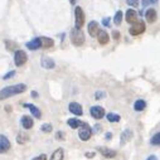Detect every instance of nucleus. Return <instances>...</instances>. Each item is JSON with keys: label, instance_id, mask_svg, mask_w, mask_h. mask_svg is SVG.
<instances>
[{"label": "nucleus", "instance_id": "nucleus-38", "mask_svg": "<svg viewBox=\"0 0 160 160\" xmlns=\"http://www.w3.org/2000/svg\"><path fill=\"white\" fill-rule=\"evenodd\" d=\"M101 130V126H100V125H96V126H95V133H97V131H100Z\"/></svg>", "mask_w": 160, "mask_h": 160}, {"label": "nucleus", "instance_id": "nucleus-40", "mask_svg": "<svg viewBox=\"0 0 160 160\" xmlns=\"http://www.w3.org/2000/svg\"><path fill=\"white\" fill-rule=\"evenodd\" d=\"M32 97H38V93H37L36 91H33V92H32Z\"/></svg>", "mask_w": 160, "mask_h": 160}, {"label": "nucleus", "instance_id": "nucleus-20", "mask_svg": "<svg viewBox=\"0 0 160 160\" xmlns=\"http://www.w3.org/2000/svg\"><path fill=\"white\" fill-rule=\"evenodd\" d=\"M39 40H40V47H43V48H51L54 44V40L48 37H40Z\"/></svg>", "mask_w": 160, "mask_h": 160}, {"label": "nucleus", "instance_id": "nucleus-33", "mask_svg": "<svg viewBox=\"0 0 160 160\" xmlns=\"http://www.w3.org/2000/svg\"><path fill=\"white\" fill-rule=\"evenodd\" d=\"M85 155H86V158H88V159H91V158H93V156L96 155V152H95V151H87V152H86V154H85Z\"/></svg>", "mask_w": 160, "mask_h": 160}, {"label": "nucleus", "instance_id": "nucleus-7", "mask_svg": "<svg viewBox=\"0 0 160 160\" xmlns=\"http://www.w3.org/2000/svg\"><path fill=\"white\" fill-rule=\"evenodd\" d=\"M11 148V144L9 141V139L6 137L5 135H2L0 134V154H5L8 152Z\"/></svg>", "mask_w": 160, "mask_h": 160}, {"label": "nucleus", "instance_id": "nucleus-32", "mask_svg": "<svg viewBox=\"0 0 160 160\" xmlns=\"http://www.w3.org/2000/svg\"><path fill=\"white\" fill-rule=\"evenodd\" d=\"M32 160H47V155L45 154H40L38 156H36V158H33Z\"/></svg>", "mask_w": 160, "mask_h": 160}, {"label": "nucleus", "instance_id": "nucleus-15", "mask_svg": "<svg viewBox=\"0 0 160 160\" xmlns=\"http://www.w3.org/2000/svg\"><path fill=\"white\" fill-rule=\"evenodd\" d=\"M40 64L43 68H47V69H52L55 67V63H54V61L49 57H43L40 61Z\"/></svg>", "mask_w": 160, "mask_h": 160}, {"label": "nucleus", "instance_id": "nucleus-28", "mask_svg": "<svg viewBox=\"0 0 160 160\" xmlns=\"http://www.w3.org/2000/svg\"><path fill=\"white\" fill-rule=\"evenodd\" d=\"M55 139L59 140V141H63L66 139V135H64L63 131H57V133H55Z\"/></svg>", "mask_w": 160, "mask_h": 160}, {"label": "nucleus", "instance_id": "nucleus-8", "mask_svg": "<svg viewBox=\"0 0 160 160\" xmlns=\"http://www.w3.org/2000/svg\"><path fill=\"white\" fill-rule=\"evenodd\" d=\"M89 114L93 119L96 120H101L103 116H105V108L101 107V106H92L89 108Z\"/></svg>", "mask_w": 160, "mask_h": 160}, {"label": "nucleus", "instance_id": "nucleus-18", "mask_svg": "<svg viewBox=\"0 0 160 160\" xmlns=\"http://www.w3.org/2000/svg\"><path fill=\"white\" fill-rule=\"evenodd\" d=\"M145 17H146V20L149 23H154L155 20H156V18H158V14H156V11H155V9H148L146 10V13H145Z\"/></svg>", "mask_w": 160, "mask_h": 160}, {"label": "nucleus", "instance_id": "nucleus-6", "mask_svg": "<svg viewBox=\"0 0 160 160\" xmlns=\"http://www.w3.org/2000/svg\"><path fill=\"white\" fill-rule=\"evenodd\" d=\"M27 61H28L27 53L24 51H22V49H18L15 52V54H14V62H15V64L18 67H20V66H23Z\"/></svg>", "mask_w": 160, "mask_h": 160}, {"label": "nucleus", "instance_id": "nucleus-11", "mask_svg": "<svg viewBox=\"0 0 160 160\" xmlns=\"http://www.w3.org/2000/svg\"><path fill=\"white\" fill-rule=\"evenodd\" d=\"M125 17H126V22L130 23V24H135L137 23V13L134 10V9H129L125 14Z\"/></svg>", "mask_w": 160, "mask_h": 160}, {"label": "nucleus", "instance_id": "nucleus-13", "mask_svg": "<svg viewBox=\"0 0 160 160\" xmlns=\"http://www.w3.org/2000/svg\"><path fill=\"white\" fill-rule=\"evenodd\" d=\"M97 39H99V43L100 44L105 45V44L108 43L110 37H108L107 32H105V30H99V33H97Z\"/></svg>", "mask_w": 160, "mask_h": 160}, {"label": "nucleus", "instance_id": "nucleus-42", "mask_svg": "<svg viewBox=\"0 0 160 160\" xmlns=\"http://www.w3.org/2000/svg\"><path fill=\"white\" fill-rule=\"evenodd\" d=\"M151 2H156V0H151Z\"/></svg>", "mask_w": 160, "mask_h": 160}, {"label": "nucleus", "instance_id": "nucleus-30", "mask_svg": "<svg viewBox=\"0 0 160 160\" xmlns=\"http://www.w3.org/2000/svg\"><path fill=\"white\" fill-rule=\"evenodd\" d=\"M13 76H15V71H10V72H8L3 78H4V80H9V78L13 77Z\"/></svg>", "mask_w": 160, "mask_h": 160}, {"label": "nucleus", "instance_id": "nucleus-41", "mask_svg": "<svg viewBox=\"0 0 160 160\" xmlns=\"http://www.w3.org/2000/svg\"><path fill=\"white\" fill-rule=\"evenodd\" d=\"M69 2H71V4H74V2H76V0H69Z\"/></svg>", "mask_w": 160, "mask_h": 160}, {"label": "nucleus", "instance_id": "nucleus-3", "mask_svg": "<svg viewBox=\"0 0 160 160\" xmlns=\"http://www.w3.org/2000/svg\"><path fill=\"white\" fill-rule=\"evenodd\" d=\"M71 40L74 45L81 47L85 43V34L81 29H77V28H73L71 30Z\"/></svg>", "mask_w": 160, "mask_h": 160}, {"label": "nucleus", "instance_id": "nucleus-5", "mask_svg": "<svg viewBox=\"0 0 160 160\" xmlns=\"http://www.w3.org/2000/svg\"><path fill=\"white\" fill-rule=\"evenodd\" d=\"M96 150H97V152H100V154L106 159H114L117 155V152L114 149H110V148H106V146H99Z\"/></svg>", "mask_w": 160, "mask_h": 160}, {"label": "nucleus", "instance_id": "nucleus-16", "mask_svg": "<svg viewBox=\"0 0 160 160\" xmlns=\"http://www.w3.org/2000/svg\"><path fill=\"white\" fill-rule=\"evenodd\" d=\"M133 137V130L131 129H127V130H125L124 133L121 134V137H120V144L121 145H125L126 144L130 139Z\"/></svg>", "mask_w": 160, "mask_h": 160}, {"label": "nucleus", "instance_id": "nucleus-14", "mask_svg": "<svg viewBox=\"0 0 160 160\" xmlns=\"http://www.w3.org/2000/svg\"><path fill=\"white\" fill-rule=\"evenodd\" d=\"M23 106L27 107V108H29V110H30V112H32V115H33L34 117H36V119H40V117H42V112H40V110H39L37 106L32 105V103H24Z\"/></svg>", "mask_w": 160, "mask_h": 160}, {"label": "nucleus", "instance_id": "nucleus-31", "mask_svg": "<svg viewBox=\"0 0 160 160\" xmlns=\"http://www.w3.org/2000/svg\"><path fill=\"white\" fill-rule=\"evenodd\" d=\"M126 3H127L130 6H137L139 0H126Z\"/></svg>", "mask_w": 160, "mask_h": 160}, {"label": "nucleus", "instance_id": "nucleus-12", "mask_svg": "<svg viewBox=\"0 0 160 160\" xmlns=\"http://www.w3.org/2000/svg\"><path fill=\"white\" fill-rule=\"evenodd\" d=\"M20 122H22V126H23L25 130H30V129L33 127V125H34L33 119H32L30 116H27V115L22 116V120H20Z\"/></svg>", "mask_w": 160, "mask_h": 160}, {"label": "nucleus", "instance_id": "nucleus-1", "mask_svg": "<svg viewBox=\"0 0 160 160\" xmlns=\"http://www.w3.org/2000/svg\"><path fill=\"white\" fill-rule=\"evenodd\" d=\"M25 89H27V86L24 85V83H18V85H14V86L4 87L3 89H0V101L9 99V97H11V96L23 93Z\"/></svg>", "mask_w": 160, "mask_h": 160}, {"label": "nucleus", "instance_id": "nucleus-9", "mask_svg": "<svg viewBox=\"0 0 160 160\" xmlns=\"http://www.w3.org/2000/svg\"><path fill=\"white\" fill-rule=\"evenodd\" d=\"M129 32H130L131 36H134V37H135V36H139V34H141V33L145 32V24H144L143 22L135 23V24L129 29Z\"/></svg>", "mask_w": 160, "mask_h": 160}, {"label": "nucleus", "instance_id": "nucleus-10", "mask_svg": "<svg viewBox=\"0 0 160 160\" xmlns=\"http://www.w3.org/2000/svg\"><path fill=\"white\" fill-rule=\"evenodd\" d=\"M68 110H69V112L76 115V116H81L83 114V108L78 102H71L68 106Z\"/></svg>", "mask_w": 160, "mask_h": 160}, {"label": "nucleus", "instance_id": "nucleus-4", "mask_svg": "<svg viewBox=\"0 0 160 160\" xmlns=\"http://www.w3.org/2000/svg\"><path fill=\"white\" fill-rule=\"evenodd\" d=\"M74 17H76V27H77V29H81V27L85 24V13H83L81 6H76L74 9Z\"/></svg>", "mask_w": 160, "mask_h": 160}, {"label": "nucleus", "instance_id": "nucleus-19", "mask_svg": "<svg viewBox=\"0 0 160 160\" xmlns=\"http://www.w3.org/2000/svg\"><path fill=\"white\" fill-rule=\"evenodd\" d=\"M88 33L91 34L92 37L97 36V33H99V23L92 20V22L88 23Z\"/></svg>", "mask_w": 160, "mask_h": 160}, {"label": "nucleus", "instance_id": "nucleus-2", "mask_svg": "<svg viewBox=\"0 0 160 160\" xmlns=\"http://www.w3.org/2000/svg\"><path fill=\"white\" fill-rule=\"evenodd\" d=\"M92 134H93V131H92L91 126H89L87 122H83L82 121L81 126L78 127V137H80V140L87 141V140H89V139H91Z\"/></svg>", "mask_w": 160, "mask_h": 160}, {"label": "nucleus", "instance_id": "nucleus-22", "mask_svg": "<svg viewBox=\"0 0 160 160\" xmlns=\"http://www.w3.org/2000/svg\"><path fill=\"white\" fill-rule=\"evenodd\" d=\"M67 124H68V126L71 127V129H78L80 126H81V124H82V121L81 120H78V119H68L67 120Z\"/></svg>", "mask_w": 160, "mask_h": 160}, {"label": "nucleus", "instance_id": "nucleus-34", "mask_svg": "<svg viewBox=\"0 0 160 160\" xmlns=\"http://www.w3.org/2000/svg\"><path fill=\"white\" fill-rule=\"evenodd\" d=\"M112 37H114V39L119 40V38H120V33L117 32V30H114V32H112Z\"/></svg>", "mask_w": 160, "mask_h": 160}, {"label": "nucleus", "instance_id": "nucleus-26", "mask_svg": "<svg viewBox=\"0 0 160 160\" xmlns=\"http://www.w3.org/2000/svg\"><path fill=\"white\" fill-rule=\"evenodd\" d=\"M40 130L43 131V133H45V134H49V133H52L53 127H52L51 124H43V125L40 126Z\"/></svg>", "mask_w": 160, "mask_h": 160}, {"label": "nucleus", "instance_id": "nucleus-17", "mask_svg": "<svg viewBox=\"0 0 160 160\" xmlns=\"http://www.w3.org/2000/svg\"><path fill=\"white\" fill-rule=\"evenodd\" d=\"M49 160H64V150L62 148H57L53 151Z\"/></svg>", "mask_w": 160, "mask_h": 160}, {"label": "nucleus", "instance_id": "nucleus-21", "mask_svg": "<svg viewBox=\"0 0 160 160\" xmlns=\"http://www.w3.org/2000/svg\"><path fill=\"white\" fill-rule=\"evenodd\" d=\"M27 47H28V49H30V51H36V49H38V48H40V40H39V38H36V39H33L30 42H28Z\"/></svg>", "mask_w": 160, "mask_h": 160}, {"label": "nucleus", "instance_id": "nucleus-36", "mask_svg": "<svg viewBox=\"0 0 160 160\" xmlns=\"http://www.w3.org/2000/svg\"><path fill=\"white\" fill-rule=\"evenodd\" d=\"M111 137H112V134H111V133H107V134H106V140H111Z\"/></svg>", "mask_w": 160, "mask_h": 160}, {"label": "nucleus", "instance_id": "nucleus-23", "mask_svg": "<svg viewBox=\"0 0 160 160\" xmlns=\"http://www.w3.org/2000/svg\"><path fill=\"white\" fill-rule=\"evenodd\" d=\"M145 107H146V102H145L144 100H137L134 103V110L135 111H143V110H145Z\"/></svg>", "mask_w": 160, "mask_h": 160}, {"label": "nucleus", "instance_id": "nucleus-35", "mask_svg": "<svg viewBox=\"0 0 160 160\" xmlns=\"http://www.w3.org/2000/svg\"><path fill=\"white\" fill-rule=\"evenodd\" d=\"M108 22H110V19H108V18H106V19H103V20H102V23H103V25H106V27L108 25Z\"/></svg>", "mask_w": 160, "mask_h": 160}, {"label": "nucleus", "instance_id": "nucleus-27", "mask_svg": "<svg viewBox=\"0 0 160 160\" xmlns=\"http://www.w3.org/2000/svg\"><path fill=\"white\" fill-rule=\"evenodd\" d=\"M121 20H122V11L121 10H119L116 14H115V18H114V23L116 24V25H119V24H121Z\"/></svg>", "mask_w": 160, "mask_h": 160}, {"label": "nucleus", "instance_id": "nucleus-29", "mask_svg": "<svg viewBox=\"0 0 160 160\" xmlns=\"http://www.w3.org/2000/svg\"><path fill=\"white\" fill-rule=\"evenodd\" d=\"M105 96H106V93H105V92H102V91H97V92L95 93L96 100H101V99H103Z\"/></svg>", "mask_w": 160, "mask_h": 160}, {"label": "nucleus", "instance_id": "nucleus-39", "mask_svg": "<svg viewBox=\"0 0 160 160\" xmlns=\"http://www.w3.org/2000/svg\"><path fill=\"white\" fill-rule=\"evenodd\" d=\"M149 3H150V0H143V4H144V6H145V5H148Z\"/></svg>", "mask_w": 160, "mask_h": 160}, {"label": "nucleus", "instance_id": "nucleus-25", "mask_svg": "<svg viewBox=\"0 0 160 160\" xmlns=\"http://www.w3.org/2000/svg\"><path fill=\"white\" fill-rule=\"evenodd\" d=\"M150 144L152 145V146H158V145L160 144V134L156 133L155 135H152L151 140H150Z\"/></svg>", "mask_w": 160, "mask_h": 160}, {"label": "nucleus", "instance_id": "nucleus-37", "mask_svg": "<svg viewBox=\"0 0 160 160\" xmlns=\"http://www.w3.org/2000/svg\"><path fill=\"white\" fill-rule=\"evenodd\" d=\"M146 160H158V158H156L155 155H151V156H149Z\"/></svg>", "mask_w": 160, "mask_h": 160}, {"label": "nucleus", "instance_id": "nucleus-24", "mask_svg": "<svg viewBox=\"0 0 160 160\" xmlns=\"http://www.w3.org/2000/svg\"><path fill=\"white\" fill-rule=\"evenodd\" d=\"M106 119L110 121V122H119L121 120V116L117 115V114H114V112H110L106 115Z\"/></svg>", "mask_w": 160, "mask_h": 160}]
</instances>
